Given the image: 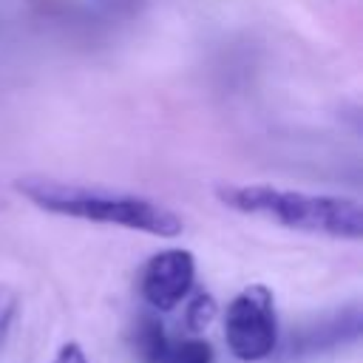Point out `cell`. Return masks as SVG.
Masks as SVG:
<instances>
[{
  "mask_svg": "<svg viewBox=\"0 0 363 363\" xmlns=\"http://www.w3.org/2000/svg\"><path fill=\"white\" fill-rule=\"evenodd\" d=\"M216 199L235 213L258 216L286 230L343 241L363 238V207L349 196L281 190L269 184H218Z\"/></svg>",
  "mask_w": 363,
  "mask_h": 363,
  "instance_id": "7a4b0ae2",
  "label": "cell"
},
{
  "mask_svg": "<svg viewBox=\"0 0 363 363\" xmlns=\"http://www.w3.org/2000/svg\"><path fill=\"white\" fill-rule=\"evenodd\" d=\"M14 190L26 196L34 207L54 216L113 224V227H125V230H136L159 238H176L184 230V221L170 207L133 193L99 190L77 182L51 179V176H20L14 179Z\"/></svg>",
  "mask_w": 363,
  "mask_h": 363,
  "instance_id": "6da1fadb",
  "label": "cell"
},
{
  "mask_svg": "<svg viewBox=\"0 0 363 363\" xmlns=\"http://www.w3.org/2000/svg\"><path fill=\"white\" fill-rule=\"evenodd\" d=\"M51 363H88V360H85V352L79 349V343H65Z\"/></svg>",
  "mask_w": 363,
  "mask_h": 363,
  "instance_id": "9c48e42d",
  "label": "cell"
},
{
  "mask_svg": "<svg viewBox=\"0 0 363 363\" xmlns=\"http://www.w3.org/2000/svg\"><path fill=\"white\" fill-rule=\"evenodd\" d=\"M164 363H213V346L201 337H190L182 340L179 346H173L167 352Z\"/></svg>",
  "mask_w": 363,
  "mask_h": 363,
  "instance_id": "8992f818",
  "label": "cell"
},
{
  "mask_svg": "<svg viewBox=\"0 0 363 363\" xmlns=\"http://www.w3.org/2000/svg\"><path fill=\"white\" fill-rule=\"evenodd\" d=\"M196 281V258L187 250H162L156 252L139 278V289L142 298L159 309V312H170L176 309L193 289Z\"/></svg>",
  "mask_w": 363,
  "mask_h": 363,
  "instance_id": "277c9868",
  "label": "cell"
},
{
  "mask_svg": "<svg viewBox=\"0 0 363 363\" xmlns=\"http://www.w3.org/2000/svg\"><path fill=\"white\" fill-rule=\"evenodd\" d=\"M224 340H227V349L244 363L264 360L275 352L278 346L275 298L264 284H252L241 289L227 303Z\"/></svg>",
  "mask_w": 363,
  "mask_h": 363,
  "instance_id": "3957f363",
  "label": "cell"
},
{
  "mask_svg": "<svg viewBox=\"0 0 363 363\" xmlns=\"http://www.w3.org/2000/svg\"><path fill=\"white\" fill-rule=\"evenodd\" d=\"M133 349H136V357L142 363H164L167 360L170 343H167L164 329L156 318H142L139 320L136 335H133Z\"/></svg>",
  "mask_w": 363,
  "mask_h": 363,
  "instance_id": "5b68a950",
  "label": "cell"
},
{
  "mask_svg": "<svg viewBox=\"0 0 363 363\" xmlns=\"http://www.w3.org/2000/svg\"><path fill=\"white\" fill-rule=\"evenodd\" d=\"M213 315H216V301L207 292H199L187 306V326L193 332H199L213 320Z\"/></svg>",
  "mask_w": 363,
  "mask_h": 363,
  "instance_id": "52a82bcc",
  "label": "cell"
},
{
  "mask_svg": "<svg viewBox=\"0 0 363 363\" xmlns=\"http://www.w3.org/2000/svg\"><path fill=\"white\" fill-rule=\"evenodd\" d=\"M14 312H17V295L6 284H0V346H3V340L9 335V326H11Z\"/></svg>",
  "mask_w": 363,
  "mask_h": 363,
  "instance_id": "ba28073f",
  "label": "cell"
}]
</instances>
